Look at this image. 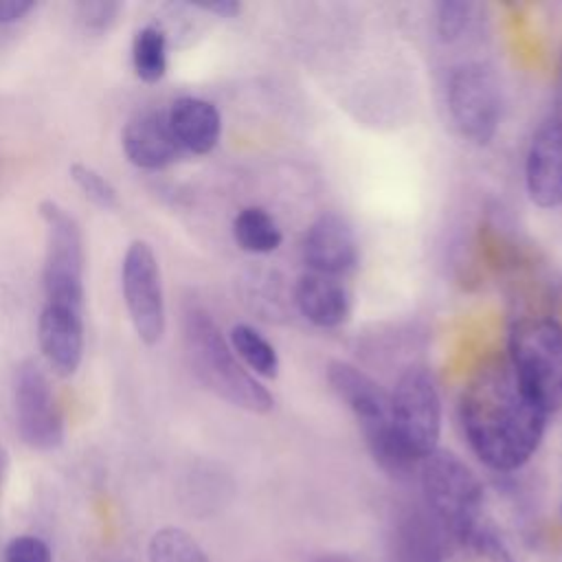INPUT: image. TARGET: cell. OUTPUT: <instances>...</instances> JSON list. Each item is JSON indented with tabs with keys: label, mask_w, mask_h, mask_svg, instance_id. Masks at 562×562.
I'll list each match as a JSON object with an SVG mask.
<instances>
[{
	"label": "cell",
	"mask_w": 562,
	"mask_h": 562,
	"mask_svg": "<svg viewBox=\"0 0 562 562\" xmlns=\"http://www.w3.org/2000/svg\"><path fill=\"white\" fill-rule=\"evenodd\" d=\"M459 419L470 450L494 472H516L538 452L547 413L518 384L507 362H490L465 384Z\"/></svg>",
	"instance_id": "obj_1"
},
{
	"label": "cell",
	"mask_w": 562,
	"mask_h": 562,
	"mask_svg": "<svg viewBox=\"0 0 562 562\" xmlns=\"http://www.w3.org/2000/svg\"><path fill=\"white\" fill-rule=\"evenodd\" d=\"M182 347L193 375L220 400L257 415L272 411V393L241 364L206 310H184Z\"/></svg>",
	"instance_id": "obj_2"
},
{
	"label": "cell",
	"mask_w": 562,
	"mask_h": 562,
	"mask_svg": "<svg viewBox=\"0 0 562 562\" xmlns=\"http://www.w3.org/2000/svg\"><path fill=\"white\" fill-rule=\"evenodd\" d=\"M509 369L529 400L549 413L562 411V323L522 316L507 336Z\"/></svg>",
	"instance_id": "obj_3"
},
{
	"label": "cell",
	"mask_w": 562,
	"mask_h": 562,
	"mask_svg": "<svg viewBox=\"0 0 562 562\" xmlns=\"http://www.w3.org/2000/svg\"><path fill=\"white\" fill-rule=\"evenodd\" d=\"M391 397V430L397 457L408 470L439 448L441 397L426 367H408L395 382Z\"/></svg>",
	"instance_id": "obj_4"
},
{
	"label": "cell",
	"mask_w": 562,
	"mask_h": 562,
	"mask_svg": "<svg viewBox=\"0 0 562 562\" xmlns=\"http://www.w3.org/2000/svg\"><path fill=\"white\" fill-rule=\"evenodd\" d=\"M419 481L443 533H468L483 525V483L461 457L437 448L419 463Z\"/></svg>",
	"instance_id": "obj_5"
},
{
	"label": "cell",
	"mask_w": 562,
	"mask_h": 562,
	"mask_svg": "<svg viewBox=\"0 0 562 562\" xmlns=\"http://www.w3.org/2000/svg\"><path fill=\"white\" fill-rule=\"evenodd\" d=\"M40 220L44 222L46 246L42 266V285L46 303L68 305L83 310L86 288V239L83 231L72 213L55 200H42L37 204Z\"/></svg>",
	"instance_id": "obj_6"
},
{
	"label": "cell",
	"mask_w": 562,
	"mask_h": 562,
	"mask_svg": "<svg viewBox=\"0 0 562 562\" xmlns=\"http://www.w3.org/2000/svg\"><path fill=\"white\" fill-rule=\"evenodd\" d=\"M327 384L358 422L373 459L384 470L402 472L404 465L397 457L391 430L389 393L371 375L347 360H331L327 364Z\"/></svg>",
	"instance_id": "obj_7"
},
{
	"label": "cell",
	"mask_w": 562,
	"mask_h": 562,
	"mask_svg": "<svg viewBox=\"0 0 562 562\" xmlns=\"http://www.w3.org/2000/svg\"><path fill=\"white\" fill-rule=\"evenodd\" d=\"M448 112L459 136L485 147L498 132L503 90L496 72L483 61L457 66L448 79Z\"/></svg>",
	"instance_id": "obj_8"
},
{
	"label": "cell",
	"mask_w": 562,
	"mask_h": 562,
	"mask_svg": "<svg viewBox=\"0 0 562 562\" xmlns=\"http://www.w3.org/2000/svg\"><path fill=\"white\" fill-rule=\"evenodd\" d=\"M15 428L20 439L40 452L57 450L66 437L64 413L53 384L33 358H24L13 373Z\"/></svg>",
	"instance_id": "obj_9"
},
{
	"label": "cell",
	"mask_w": 562,
	"mask_h": 562,
	"mask_svg": "<svg viewBox=\"0 0 562 562\" xmlns=\"http://www.w3.org/2000/svg\"><path fill=\"white\" fill-rule=\"evenodd\" d=\"M123 301L136 336L154 347L167 327L162 274L154 248L145 239H134L121 261Z\"/></svg>",
	"instance_id": "obj_10"
},
{
	"label": "cell",
	"mask_w": 562,
	"mask_h": 562,
	"mask_svg": "<svg viewBox=\"0 0 562 562\" xmlns=\"http://www.w3.org/2000/svg\"><path fill=\"white\" fill-rule=\"evenodd\" d=\"M525 189L538 209L562 206V114L544 119L525 158Z\"/></svg>",
	"instance_id": "obj_11"
},
{
	"label": "cell",
	"mask_w": 562,
	"mask_h": 562,
	"mask_svg": "<svg viewBox=\"0 0 562 562\" xmlns=\"http://www.w3.org/2000/svg\"><path fill=\"white\" fill-rule=\"evenodd\" d=\"M303 261L310 272L338 277L358 263V239L353 226L338 213L318 215L303 237Z\"/></svg>",
	"instance_id": "obj_12"
},
{
	"label": "cell",
	"mask_w": 562,
	"mask_h": 562,
	"mask_svg": "<svg viewBox=\"0 0 562 562\" xmlns=\"http://www.w3.org/2000/svg\"><path fill=\"white\" fill-rule=\"evenodd\" d=\"M37 342L53 373L72 375L83 356V310L44 303L37 321Z\"/></svg>",
	"instance_id": "obj_13"
},
{
	"label": "cell",
	"mask_w": 562,
	"mask_h": 562,
	"mask_svg": "<svg viewBox=\"0 0 562 562\" xmlns=\"http://www.w3.org/2000/svg\"><path fill=\"white\" fill-rule=\"evenodd\" d=\"M121 147L125 158L138 169H165L182 156V149L171 132L167 112H136L121 130Z\"/></svg>",
	"instance_id": "obj_14"
},
{
	"label": "cell",
	"mask_w": 562,
	"mask_h": 562,
	"mask_svg": "<svg viewBox=\"0 0 562 562\" xmlns=\"http://www.w3.org/2000/svg\"><path fill=\"white\" fill-rule=\"evenodd\" d=\"M294 303L305 321L321 329L347 323L351 314V292L338 277L303 272L294 285Z\"/></svg>",
	"instance_id": "obj_15"
},
{
	"label": "cell",
	"mask_w": 562,
	"mask_h": 562,
	"mask_svg": "<svg viewBox=\"0 0 562 562\" xmlns=\"http://www.w3.org/2000/svg\"><path fill=\"white\" fill-rule=\"evenodd\" d=\"M167 119L182 151L204 156L217 147L222 116L211 101L200 97H178L167 110Z\"/></svg>",
	"instance_id": "obj_16"
},
{
	"label": "cell",
	"mask_w": 562,
	"mask_h": 562,
	"mask_svg": "<svg viewBox=\"0 0 562 562\" xmlns=\"http://www.w3.org/2000/svg\"><path fill=\"white\" fill-rule=\"evenodd\" d=\"M432 562H514L507 547L485 527L468 533H443Z\"/></svg>",
	"instance_id": "obj_17"
},
{
	"label": "cell",
	"mask_w": 562,
	"mask_h": 562,
	"mask_svg": "<svg viewBox=\"0 0 562 562\" xmlns=\"http://www.w3.org/2000/svg\"><path fill=\"white\" fill-rule=\"evenodd\" d=\"M228 345L255 378L259 375L266 380H274L279 375V369H281L279 353L274 345L259 329L246 323H237L228 331Z\"/></svg>",
	"instance_id": "obj_18"
},
{
	"label": "cell",
	"mask_w": 562,
	"mask_h": 562,
	"mask_svg": "<svg viewBox=\"0 0 562 562\" xmlns=\"http://www.w3.org/2000/svg\"><path fill=\"white\" fill-rule=\"evenodd\" d=\"M233 237L241 250L252 255H270L283 241L277 220L261 206H246L235 215Z\"/></svg>",
	"instance_id": "obj_19"
},
{
	"label": "cell",
	"mask_w": 562,
	"mask_h": 562,
	"mask_svg": "<svg viewBox=\"0 0 562 562\" xmlns=\"http://www.w3.org/2000/svg\"><path fill=\"white\" fill-rule=\"evenodd\" d=\"M132 66L138 79L147 83H156L167 72V33L147 24L134 33L132 40Z\"/></svg>",
	"instance_id": "obj_20"
},
{
	"label": "cell",
	"mask_w": 562,
	"mask_h": 562,
	"mask_svg": "<svg viewBox=\"0 0 562 562\" xmlns=\"http://www.w3.org/2000/svg\"><path fill=\"white\" fill-rule=\"evenodd\" d=\"M149 562H211L204 547L182 527H160L147 544Z\"/></svg>",
	"instance_id": "obj_21"
},
{
	"label": "cell",
	"mask_w": 562,
	"mask_h": 562,
	"mask_svg": "<svg viewBox=\"0 0 562 562\" xmlns=\"http://www.w3.org/2000/svg\"><path fill=\"white\" fill-rule=\"evenodd\" d=\"M72 182L77 184V189L99 209L103 211H116L121 206L119 200V191L114 189V184L99 173L94 167L83 165V162H72L68 169Z\"/></svg>",
	"instance_id": "obj_22"
},
{
	"label": "cell",
	"mask_w": 562,
	"mask_h": 562,
	"mask_svg": "<svg viewBox=\"0 0 562 562\" xmlns=\"http://www.w3.org/2000/svg\"><path fill=\"white\" fill-rule=\"evenodd\" d=\"M123 4L114 0H83L75 4L77 26L86 35H105L119 20Z\"/></svg>",
	"instance_id": "obj_23"
},
{
	"label": "cell",
	"mask_w": 562,
	"mask_h": 562,
	"mask_svg": "<svg viewBox=\"0 0 562 562\" xmlns=\"http://www.w3.org/2000/svg\"><path fill=\"white\" fill-rule=\"evenodd\" d=\"M474 4L463 0H443L435 7V29L441 42H457L468 31Z\"/></svg>",
	"instance_id": "obj_24"
},
{
	"label": "cell",
	"mask_w": 562,
	"mask_h": 562,
	"mask_svg": "<svg viewBox=\"0 0 562 562\" xmlns=\"http://www.w3.org/2000/svg\"><path fill=\"white\" fill-rule=\"evenodd\" d=\"M4 562H53L50 547L31 533L11 538L2 551Z\"/></svg>",
	"instance_id": "obj_25"
},
{
	"label": "cell",
	"mask_w": 562,
	"mask_h": 562,
	"mask_svg": "<svg viewBox=\"0 0 562 562\" xmlns=\"http://www.w3.org/2000/svg\"><path fill=\"white\" fill-rule=\"evenodd\" d=\"M35 9L33 0H0V26H9L26 18Z\"/></svg>",
	"instance_id": "obj_26"
},
{
	"label": "cell",
	"mask_w": 562,
	"mask_h": 562,
	"mask_svg": "<svg viewBox=\"0 0 562 562\" xmlns=\"http://www.w3.org/2000/svg\"><path fill=\"white\" fill-rule=\"evenodd\" d=\"M195 9H202V11L220 15V18H235L241 11V4L235 0H215V2L195 4Z\"/></svg>",
	"instance_id": "obj_27"
},
{
	"label": "cell",
	"mask_w": 562,
	"mask_h": 562,
	"mask_svg": "<svg viewBox=\"0 0 562 562\" xmlns=\"http://www.w3.org/2000/svg\"><path fill=\"white\" fill-rule=\"evenodd\" d=\"M7 465H9V457H7V450L0 446V487H2V481L7 476Z\"/></svg>",
	"instance_id": "obj_28"
}]
</instances>
